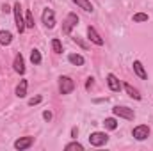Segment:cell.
I'll return each instance as SVG.
<instances>
[{"label":"cell","mask_w":153,"mask_h":151,"mask_svg":"<svg viewBox=\"0 0 153 151\" xmlns=\"http://www.w3.org/2000/svg\"><path fill=\"white\" fill-rule=\"evenodd\" d=\"M132 135H134V139H137V141H144V139H148V135H150V126H148V124H139V126L134 128Z\"/></svg>","instance_id":"5b68a950"},{"label":"cell","mask_w":153,"mask_h":151,"mask_svg":"<svg viewBox=\"0 0 153 151\" xmlns=\"http://www.w3.org/2000/svg\"><path fill=\"white\" fill-rule=\"evenodd\" d=\"M76 135H78V128H73L71 130V137H76Z\"/></svg>","instance_id":"83f0119b"},{"label":"cell","mask_w":153,"mask_h":151,"mask_svg":"<svg viewBox=\"0 0 153 151\" xmlns=\"http://www.w3.org/2000/svg\"><path fill=\"white\" fill-rule=\"evenodd\" d=\"M25 27L27 29H34V16L30 11H27V16H25Z\"/></svg>","instance_id":"44dd1931"},{"label":"cell","mask_w":153,"mask_h":151,"mask_svg":"<svg viewBox=\"0 0 153 151\" xmlns=\"http://www.w3.org/2000/svg\"><path fill=\"white\" fill-rule=\"evenodd\" d=\"M75 89V82L70 76H61L59 78V93L61 94H70Z\"/></svg>","instance_id":"7a4b0ae2"},{"label":"cell","mask_w":153,"mask_h":151,"mask_svg":"<svg viewBox=\"0 0 153 151\" xmlns=\"http://www.w3.org/2000/svg\"><path fill=\"white\" fill-rule=\"evenodd\" d=\"M64 150H66V151H73V150L84 151V146H82L80 142H70V144H66V146H64Z\"/></svg>","instance_id":"ffe728a7"},{"label":"cell","mask_w":153,"mask_h":151,"mask_svg":"<svg viewBox=\"0 0 153 151\" xmlns=\"http://www.w3.org/2000/svg\"><path fill=\"white\" fill-rule=\"evenodd\" d=\"M87 38L91 39L94 44H98V46H102V44H103V39L100 38V34H98L93 27H87Z\"/></svg>","instance_id":"30bf717a"},{"label":"cell","mask_w":153,"mask_h":151,"mask_svg":"<svg viewBox=\"0 0 153 151\" xmlns=\"http://www.w3.org/2000/svg\"><path fill=\"white\" fill-rule=\"evenodd\" d=\"M134 21H137V23L148 21V14H144V13H135V14H134Z\"/></svg>","instance_id":"7402d4cb"},{"label":"cell","mask_w":153,"mask_h":151,"mask_svg":"<svg viewBox=\"0 0 153 151\" xmlns=\"http://www.w3.org/2000/svg\"><path fill=\"white\" fill-rule=\"evenodd\" d=\"M32 142H34V139H32V137H20V139L14 142V148H16V150H20V151H23V150H27V148H30V146H32Z\"/></svg>","instance_id":"ba28073f"},{"label":"cell","mask_w":153,"mask_h":151,"mask_svg":"<svg viewBox=\"0 0 153 151\" xmlns=\"http://www.w3.org/2000/svg\"><path fill=\"white\" fill-rule=\"evenodd\" d=\"M43 117H45V121H50V119H52V112H50V110H45V112H43Z\"/></svg>","instance_id":"484cf974"},{"label":"cell","mask_w":153,"mask_h":151,"mask_svg":"<svg viewBox=\"0 0 153 151\" xmlns=\"http://www.w3.org/2000/svg\"><path fill=\"white\" fill-rule=\"evenodd\" d=\"M52 48H53L55 53H62V44H61L59 39H53V41H52Z\"/></svg>","instance_id":"603a6c76"},{"label":"cell","mask_w":153,"mask_h":151,"mask_svg":"<svg viewBox=\"0 0 153 151\" xmlns=\"http://www.w3.org/2000/svg\"><path fill=\"white\" fill-rule=\"evenodd\" d=\"M103 124H105L107 130H116V128H117V121H116L114 117H107V119L103 121Z\"/></svg>","instance_id":"ac0fdd59"},{"label":"cell","mask_w":153,"mask_h":151,"mask_svg":"<svg viewBox=\"0 0 153 151\" xmlns=\"http://www.w3.org/2000/svg\"><path fill=\"white\" fill-rule=\"evenodd\" d=\"M13 13H14V21H16V29H18V32L22 34L27 27H25V20H23V16H22V5H20V2H16L14 4V7H13Z\"/></svg>","instance_id":"6da1fadb"},{"label":"cell","mask_w":153,"mask_h":151,"mask_svg":"<svg viewBox=\"0 0 153 151\" xmlns=\"http://www.w3.org/2000/svg\"><path fill=\"white\" fill-rule=\"evenodd\" d=\"M134 71H135V75L139 76V78H143V80L148 78V73L144 71V66H143L139 61H134Z\"/></svg>","instance_id":"7c38bea8"},{"label":"cell","mask_w":153,"mask_h":151,"mask_svg":"<svg viewBox=\"0 0 153 151\" xmlns=\"http://www.w3.org/2000/svg\"><path fill=\"white\" fill-rule=\"evenodd\" d=\"M27 80H20V84H18V87H16V96L18 98H23V96H27Z\"/></svg>","instance_id":"5bb4252c"},{"label":"cell","mask_w":153,"mask_h":151,"mask_svg":"<svg viewBox=\"0 0 153 151\" xmlns=\"http://www.w3.org/2000/svg\"><path fill=\"white\" fill-rule=\"evenodd\" d=\"M41 100H43L41 96H34V98H30V100H29V105H30V107H32V105H38Z\"/></svg>","instance_id":"cb8c5ba5"},{"label":"cell","mask_w":153,"mask_h":151,"mask_svg":"<svg viewBox=\"0 0 153 151\" xmlns=\"http://www.w3.org/2000/svg\"><path fill=\"white\" fill-rule=\"evenodd\" d=\"M107 84H109V89L111 91H114V93H117L119 89H121V82L117 80V76L116 75H107Z\"/></svg>","instance_id":"9c48e42d"},{"label":"cell","mask_w":153,"mask_h":151,"mask_svg":"<svg viewBox=\"0 0 153 151\" xmlns=\"http://www.w3.org/2000/svg\"><path fill=\"white\" fill-rule=\"evenodd\" d=\"M89 142H91V146L100 148V146H103V144L109 142V135L103 133V132H94V133L89 135Z\"/></svg>","instance_id":"3957f363"},{"label":"cell","mask_w":153,"mask_h":151,"mask_svg":"<svg viewBox=\"0 0 153 151\" xmlns=\"http://www.w3.org/2000/svg\"><path fill=\"white\" fill-rule=\"evenodd\" d=\"M11 43H13V34H11L9 30H0V44L7 46V44H11Z\"/></svg>","instance_id":"4fadbf2b"},{"label":"cell","mask_w":153,"mask_h":151,"mask_svg":"<svg viewBox=\"0 0 153 151\" xmlns=\"http://www.w3.org/2000/svg\"><path fill=\"white\" fill-rule=\"evenodd\" d=\"M73 43H76V44H80L82 48H87V44H85V43H84L82 39H78V38H73Z\"/></svg>","instance_id":"d4e9b609"},{"label":"cell","mask_w":153,"mask_h":151,"mask_svg":"<svg viewBox=\"0 0 153 151\" xmlns=\"http://www.w3.org/2000/svg\"><path fill=\"white\" fill-rule=\"evenodd\" d=\"M123 87H125V91L128 93V96H132V98H135V100H141V94H139V91H137V89H134L130 84H125Z\"/></svg>","instance_id":"e0dca14e"},{"label":"cell","mask_w":153,"mask_h":151,"mask_svg":"<svg viewBox=\"0 0 153 151\" xmlns=\"http://www.w3.org/2000/svg\"><path fill=\"white\" fill-rule=\"evenodd\" d=\"M91 87H93V78L89 76L87 78V84H85V89H91Z\"/></svg>","instance_id":"4316f807"},{"label":"cell","mask_w":153,"mask_h":151,"mask_svg":"<svg viewBox=\"0 0 153 151\" xmlns=\"http://www.w3.org/2000/svg\"><path fill=\"white\" fill-rule=\"evenodd\" d=\"M41 20H43V23H45L48 29H53V27H55V14H53L52 9H45L43 14H41Z\"/></svg>","instance_id":"52a82bcc"},{"label":"cell","mask_w":153,"mask_h":151,"mask_svg":"<svg viewBox=\"0 0 153 151\" xmlns=\"http://www.w3.org/2000/svg\"><path fill=\"white\" fill-rule=\"evenodd\" d=\"M14 71H16V73H20V75H23V73H25V62H23L22 53H18V55L14 57Z\"/></svg>","instance_id":"8fae6325"},{"label":"cell","mask_w":153,"mask_h":151,"mask_svg":"<svg viewBox=\"0 0 153 151\" xmlns=\"http://www.w3.org/2000/svg\"><path fill=\"white\" fill-rule=\"evenodd\" d=\"M73 2H75L80 9H84V11H87V13H93V4H91L89 0H73Z\"/></svg>","instance_id":"2e32d148"},{"label":"cell","mask_w":153,"mask_h":151,"mask_svg":"<svg viewBox=\"0 0 153 151\" xmlns=\"http://www.w3.org/2000/svg\"><path fill=\"white\" fill-rule=\"evenodd\" d=\"M112 112H114V115H117V117H123V119H134L135 117V112H134V109H128V107H114L112 109Z\"/></svg>","instance_id":"8992f818"},{"label":"cell","mask_w":153,"mask_h":151,"mask_svg":"<svg viewBox=\"0 0 153 151\" xmlns=\"http://www.w3.org/2000/svg\"><path fill=\"white\" fill-rule=\"evenodd\" d=\"M68 61L71 62V64H75V66H84V57L82 55H78V53H70L68 55Z\"/></svg>","instance_id":"9a60e30c"},{"label":"cell","mask_w":153,"mask_h":151,"mask_svg":"<svg viewBox=\"0 0 153 151\" xmlns=\"http://www.w3.org/2000/svg\"><path fill=\"white\" fill-rule=\"evenodd\" d=\"M76 23H78V16H76L75 13H70L66 16V20L62 21V32L64 34H71L73 27H76Z\"/></svg>","instance_id":"277c9868"},{"label":"cell","mask_w":153,"mask_h":151,"mask_svg":"<svg viewBox=\"0 0 153 151\" xmlns=\"http://www.w3.org/2000/svg\"><path fill=\"white\" fill-rule=\"evenodd\" d=\"M30 61H32V64H36V66L41 64V53H39V50L34 48V50L30 52Z\"/></svg>","instance_id":"d6986e66"}]
</instances>
